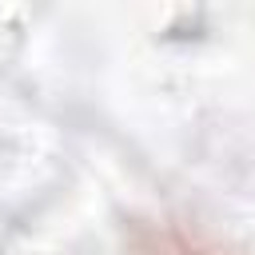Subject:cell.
Listing matches in <instances>:
<instances>
[{
  "label": "cell",
  "mask_w": 255,
  "mask_h": 255,
  "mask_svg": "<svg viewBox=\"0 0 255 255\" xmlns=\"http://www.w3.org/2000/svg\"><path fill=\"white\" fill-rule=\"evenodd\" d=\"M147 255H207V251H199V247H191L179 231H167L163 239L155 235V243L147 247Z\"/></svg>",
  "instance_id": "1"
}]
</instances>
